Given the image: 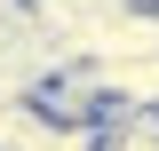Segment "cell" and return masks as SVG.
Instances as JSON below:
<instances>
[{
  "mask_svg": "<svg viewBox=\"0 0 159 151\" xmlns=\"http://www.w3.org/2000/svg\"><path fill=\"white\" fill-rule=\"evenodd\" d=\"M32 112L48 119V127H103V119H111V88H103L96 64H56V72L40 80Z\"/></svg>",
  "mask_w": 159,
  "mask_h": 151,
  "instance_id": "6da1fadb",
  "label": "cell"
}]
</instances>
